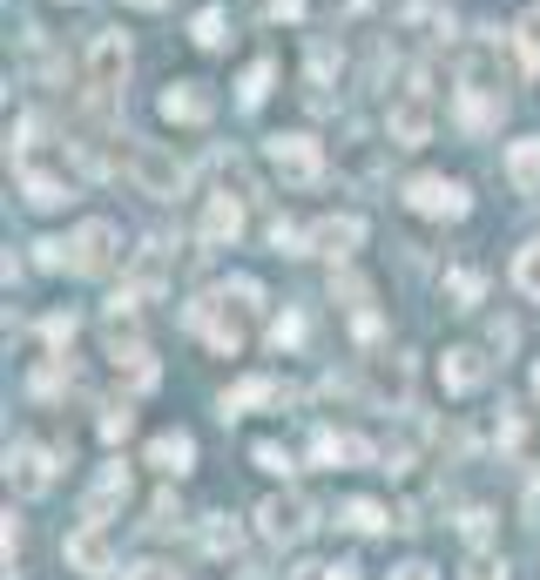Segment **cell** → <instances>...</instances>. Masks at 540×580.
Here are the masks:
<instances>
[{"label":"cell","instance_id":"obj_1","mask_svg":"<svg viewBox=\"0 0 540 580\" xmlns=\"http://www.w3.org/2000/svg\"><path fill=\"white\" fill-rule=\"evenodd\" d=\"M68 257H74V277H115V270H122V229L108 216H89L68 237Z\"/></svg>","mask_w":540,"mask_h":580},{"label":"cell","instance_id":"obj_2","mask_svg":"<svg viewBox=\"0 0 540 580\" xmlns=\"http://www.w3.org/2000/svg\"><path fill=\"white\" fill-rule=\"evenodd\" d=\"M122 82H129V42H122L115 27H102L95 42H89V74H82V88H89L95 108H108L115 95H122Z\"/></svg>","mask_w":540,"mask_h":580},{"label":"cell","instance_id":"obj_3","mask_svg":"<svg viewBox=\"0 0 540 580\" xmlns=\"http://www.w3.org/2000/svg\"><path fill=\"white\" fill-rule=\"evenodd\" d=\"M129 182L142 189V197H156V203H176L183 197L176 149H163V142H129Z\"/></svg>","mask_w":540,"mask_h":580},{"label":"cell","instance_id":"obj_4","mask_svg":"<svg viewBox=\"0 0 540 580\" xmlns=\"http://www.w3.org/2000/svg\"><path fill=\"white\" fill-rule=\"evenodd\" d=\"M312 526H318V513H312V499H304V493H270L263 507H257V533L270 540V547H304Z\"/></svg>","mask_w":540,"mask_h":580},{"label":"cell","instance_id":"obj_5","mask_svg":"<svg viewBox=\"0 0 540 580\" xmlns=\"http://www.w3.org/2000/svg\"><path fill=\"white\" fill-rule=\"evenodd\" d=\"M263 163L278 169L291 189H312V182L325 176V149H318L312 135H270V142H263Z\"/></svg>","mask_w":540,"mask_h":580},{"label":"cell","instance_id":"obj_6","mask_svg":"<svg viewBox=\"0 0 540 580\" xmlns=\"http://www.w3.org/2000/svg\"><path fill=\"white\" fill-rule=\"evenodd\" d=\"M406 203H412L419 216H433V223H459V216L473 210L467 182H453V176H412V182H406Z\"/></svg>","mask_w":540,"mask_h":580},{"label":"cell","instance_id":"obj_7","mask_svg":"<svg viewBox=\"0 0 540 580\" xmlns=\"http://www.w3.org/2000/svg\"><path fill=\"white\" fill-rule=\"evenodd\" d=\"M385 135H392V149H426L433 142V95L406 88L392 108H385Z\"/></svg>","mask_w":540,"mask_h":580},{"label":"cell","instance_id":"obj_8","mask_svg":"<svg viewBox=\"0 0 540 580\" xmlns=\"http://www.w3.org/2000/svg\"><path fill=\"white\" fill-rule=\"evenodd\" d=\"M61 554H68V567L74 573H89V580H115V547H108V526H95V520H82L68 540H61Z\"/></svg>","mask_w":540,"mask_h":580},{"label":"cell","instance_id":"obj_9","mask_svg":"<svg viewBox=\"0 0 540 580\" xmlns=\"http://www.w3.org/2000/svg\"><path fill=\"white\" fill-rule=\"evenodd\" d=\"M8 486L21 493V499H42L48 486H55V452H42V446H8Z\"/></svg>","mask_w":540,"mask_h":580},{"label":"cell","instance_id":"obj_10","mask_svg":"<svg viewBox=\"0 0 540 580\" xmlns=\"http://www.w3.org/2000/svg\"><path fill=\"white\" fill-rule=\"evenodd\" d=\"M122 499H129V466H122V459H108V466L95 473V486L82 493V520H95V526H108V513H115V507H122Z\"/></svg>","mask_w":540,"mask_h":580},{"label":"cell","instance_id":"obj_11","mask_svg":"<svg viewBox=\"0 0 540 580\" xmlns=\"http://www.w3.org/2000/svg\"><path fill=\"white\" fill-rule=\"evenodd\" d=\"M149 466H156L163 480H189L197 473V439L189 433H156L149 439Z\"/></svg>","mask_w":540,"mask_h":580},{"label":"cell","instance_id":"obj_12","mask_svg":"<svg viewBox=\"0 0 540 580\" xmlns=\"http://www.w3.org/2000/svg\"><path fill=\"white\" fill-rule=\"evenodd\" d=\"M163 122H176V129H203V122H210V95H203V82H169V88H163Z\"/></svg>","mask_w":540,"mask_h":580},{"label":"cell","instance_id":"obj_13","mask_svg":"<svg viewBox=\"0 0 540 580\" xmlns=\"http://www.w3.org/2000/svg\"><path fill=\"white\" fill-rule=\"evenodd\" d=\"M359 244H365V216H325L318 229H312V250L318 257H359Z\"/></svg>","mask_w":540,"mask_h":580},{"label":"cell","instance_id":"obj_14","mask_svg":"<svg viewBox=\"0 0 540 580\" xmlns=\"http://www.w3.org/2000/svg\"><path fill=\"white\" fill-rule=\"evenodd\" d=\"M439 384H446L453 399L480 392V384H486V358L473 352V344H459V352H446V358H439Z\"/></svg>","mask_w":540,"mask_h":580},{"label":"cell","instance_id":"obj_15","mask_svg":"<svg viewBox=\"0 0 540 580\" xmlns=\"http://www.w3.org/2000/svg\"><path fill=\"white\" fill-rule=\"evenodd\" d=\"M237 229H244V197H210V210H203V244L210 250H223V244H237Z\"/></svg>","mask_w":540,"mask_h":580},{"label":"cell","instance_id":"obj_16","mask_svg":"<svg viewBox=\"0 0 540 580\" xmlns=\"http://www.w3.org/2000/svg\"><path fill=\"white\" fill-rule=\"evenodd\" d=\"M284 399H291V392H284L278 378H237V384L223 392V418H237V412H250V405H284Z\"/></svg>","mask_w":540,"mask_h":580},{"label":"cell","instance_id":"obj_17","mask_svg":"<svg viewBox=\"0 0 540 580\" xmlns=\"http://www.w3.org/2000/svg\"><path fill=\"white\" fill-rule=\"evenodd\" d=\"M500 108H507V102H500L493 88H467V95H459V129H467V135H493Z\"/></svg>","mask_w":540,"mask_h":580},{"label":"cell","instance_id":"obj_18","mask_svg":"<svg viewBox=\"0 0 540 580\" xmlns=\"http://www.w3.org/2000/svg\"><path fill=\"white\" fill-rule=\"evenodd\" d=\"M21 189H27L34 210H68V203H74V189H68L61 176H48V169H21Z\"/></svg>","mask_w":540,"mask_h":580},{"label":"cell","instance_id":"obj_19","mask_svg":"<svg viewBox=\"0 0 540 580\" xmlns=\"http://www.w3.org/2000/svg\"><path fill=\"white\" fill-rule=\"evenodd\" d=\"M318 466H338V459H344V466H365V459H372V446L359 439V433H318Z\"/></svg>","mask_w":540,"mask_h":580},{"label":"cell","instance_id":"obj_20","mask_svg":"<svg viewBox=\"0 0 540 580\" xmlns=\"http://www.w3.org/2000/svg\"><path fill=\"white\" fill-rule=\"evenodd\" d=\"M507 176L520 197H540V142H514L507 149Z\"/></svg>","mask_w":540,"mask_h":580},{"label":"cell","instance_id":"obj_21","mask_svg":"<svg viewBox=\"0 0 540 580\" xmlns=\"http://www.w3.org/2000/svg\"><path fill=\"white\" fill-rule=\"evenodd\" d=\"M136 291H163L169 284V257H163V244H142L136 250V277H129Z\"/></svg>","mask_w":540,"mask_h":580},{"label":"cell","instance_id":"obj_22","mask_svg":"<svg viewBox=\"0 0 540 580\" xmlns=\"http://www.w3.org/2000/svg\"><path fill=\"white\" fill-rule=\"evenodd\" d=\"M338 526H352V533H385V507H378V499H344V507H338Z\"/></svg>","mask_w":540,"mask_h":580},{"label":"cell","instance_id":"obj_23","mask_svg":"<svg viewBox=\"0 0 540 580\" xmlns=\"http://www.w3.org/2000/svg\"><path fill=\"white\" fill-rule=\"evenodd\" d=\"M514 291L540 304V237H533V244H520V257H514Z\"/></svg>","mask_w":540,"mask_h":580},{"label":"cell","instance_id":"obj_24","mask_svg":"<svg viewBox=\"0 0 540 580\" xmlns=\"http://www.w3.org/2000/svg\"><path fill=\"white\" fill-rule=\"evenodd\" d=\"M480 291H486V277H480V270H446V297H453V311H473V304H480Z\"/></svg>","mask_w":540,"mask_h":580},{"label":"cell","instance_id":"obj_25","mask_svg":"<svg viewBox=\"0 0 540 580\" xmlns=\"http://www.w3.org/2000/svg\"><path fill=\"white\" fill-rule=\"evenodd\" d=\"M237 540L244 533H237V520H230V513H210L203 520V554H237Z\"/></svg>","mask_w":540,"mask_h":580},{"label":"cell","instance_id":"obj_26","mask_svg":"<svg viewBox=\"0 0 540 580\" xmlns=\"http://www.w3.org/2000/svg\"><path fill=\"white\" fill-rule=\"evenodd\" d=\"M223 27H230V14H223V8H203L197 21H189V42H197V48H223V42H230Z\"/></svg>","mask_w":540,"mask_h":580},{"label":"cell","instance_id":"obj_27","mask_svg":"<svg viewBox=\"0 0 540 580\" xmlns=\"http://www.w3.org/2000/svg\"><path fill=\"white\" fill-rule=\"evenodd\" d=\"M459 580H507V560L486 554V547H473V554H467V567H459Z\"/></svg>","mask_w":540,"mask_h":580},{"label":"cell","instance_id":"obj_28","mask_svg":"<svg viewBox=\"0 0 540 580\" xmlns=\"http://www.w3.org/2000/svg\"><path fill=\"white\" fill-rule=\"evenodd\" d=\"M270 82H278V61H250V74H244V108H257L270 95Z\"/></svg>","mask_w":540,"mask_h":580},{"label":"cell","instance_id":"obj_29","mask_svg":"<svg viewBox=\"0 0 540 580\" xmlns=\"http://www.w3.org/2000/svg\"><path fill=\"white\" fill-rule=\"evenodd\" d=\"M514 34H520V61H527V74H533V68H540V8H533V14H520V27H514Z\"/></svg>","mask_w":540,"mask_h":580},{"label":"cell","instance_id":"obj_30","mask_svg":"<svg viewBox=\"0 0 540 580\" xmlns=\"http://www.w3.org/2000/svg\"><path fill=\"white\" fill-rule=\"evenodd\" d=\"M129 433H136V412H129V405H108V412H102V439H108V446H122Z\"/></svg>","mask_w":540,"mask_h":580},{"label":"cell","instance_id":"obj_31","mask_svg":"<svg viewBox=\"0 0 540 580\" xmlns=\"http://www.w3.org/2000/svg\"><path fill=\"white\" fill-rule=\"evenodd\" d=\"M257 466H263V473H291V452L263 439V446H257Z\"/></svg>","mask_w":540,"mask_h":580},{"label":"cell","instance_id":"obj_32","mask_svg":"<svg viewBox=\"0 0 540 580\" xmlns=\"http://www.w3.org/2000/svg\"><path fill=\"white\" fill-rule=\"evenodd\" d=\"M122 580H183V573H176V567H163V560H136Z\"/></svg>","mask_w":540,"mask_h":580},{"label":"cell","instance_id":"obj_33","mask_svg":"<svg viewBox=\"0 0 540 580\" xmlns=\"http://www.w3.org/2000/svg\"><path fill=\"white\" fill-rule=\"evenodd\" d=\"M297 338H304V318H278V324H270V344H278V352L297 344Z\"/></svg>","mask_w":540,"mask_h":580},{"label":"cell","instance_id":"obj_34","mask_svg":"<svg viewBox=\"0 0 540 580\" xmlns=\"http://www.w3.org/2000/svg\"><path fill=\"white\" fill-rule=\"evenodd\" d=\"M263 14H270V21H297L304 0H263Z\"/></svg>","mask_w":540,"mask_h":580},{"label":"cell","instance_id":"obj_35","mask_svg":"<svg viewBox=\"0 0 540 580\" xmlns=\"http://www.w3.org/2000/svg\"><path fill=\"white\" fill-rule=\"evenodd\" d=\"M74 338V318H48V344H68Z\"/></svg>","mask_w":540,"mask_h":580},{"label":"cell","instance_id":"obj_36","mask_svg":"<svg viewBox=\"0 0 540 580\" xmlns=\"http://www.w3.org/2000/svg\"><path fill=\"white\" fill-rule=\"evenodd\" d=\"M392 580H433V567H426V560H406V567H399Z\"/></svg>","mask_w":540,"mask_h":580},{"label":"cell","instance_id":"obj_37","mask_svg":"<svg viewBox=\"0 0 540 580\" xmlns=\"http://www.w3.org/2000/svg\"><path fill=\"white\" fill-rule=\"evenodd\" d=\"M325 580H359V567H352V560H338V567H325Z\"/></svg>","mask_w":540,"mask_h":580},{"label":"cell","instance_id":"obj_38","mask_svg":"<svg viewBox=\"0 0 540 580\" xmlns=\"http://www.w3.org/2000/svg\"><path fill=\"white\" fill-rule=\"evenodd\" d=\"M129 8H163V0H129Z\"/></svg>","mask_w":540,"mask_h":580},{"label":"cell","instance_id":"obj_39","mask_svg":"<svg viewBox=\"0 0 540 580\" xmlns=\"http://www.w3.org/2000/svg\"><path fill=\"white\" fill-rule=\"evenodd\" d=\"M533 384H540V365H533Z\"/></svg>","mask_w":540,"mask_h":580}]
</instances>
